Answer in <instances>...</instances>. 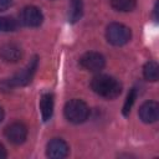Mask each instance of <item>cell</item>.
<instances>
[{"label": "cell", "mask_w": 159, "mask_h": 159, "mask_svg": "<svg viewBox=\"0 0 159 159\" xmlns=\"http://www.w3.org/2000/svg\"><path fill=\"white\" fill-rule=\"evenodd\" d=\"M91 87L94 93L106 99H114L122 92V84L114 77L108 75L94 76L91 81Z\"/></svg>", "instance_id": "6da1fadb"}, {"label": "cell", "mask_w": 159, "mask_h": 159, "mask_svg": "<svg viewBox=\"0 0 159 159\" xmlns=\"http://www.w3.org/2000/svg\"><path fill=\"white\" fill-rule=\"evenodd\" d=\"M36 68H37V57H34V58L27 63V66H26L22 71L15 73L11 78H7V80L2 81L1 84H0L1 88H4V89H10V88H12V87L26 86V84L32 80V77H34V75H35V72H36Z\"/></svg>", "instance_id": "7a4b0ae2"}, {"label": "cell", "mask_w": 159, "mask_h": 159, "mask_svg": "<svg viewBox=\"0 0 159 159\" xmlns=\"http://www.w3.org/2000/svg\"><path fill=\"white\" fill-rule=\"evenodd\" d=\"M65 117L67 118L68 122L75 123V124H80L83 123L88 116H89V108L88 106L81 101V99H71L65 104Z\"/></svg>", "instance_id": "3957f363"}, {"label": "cell", "mask_w": 159, "mask_h": 159, "mask_svg": "<svg viewBox=\"0 0 159 159\" xmlns=\"http://www.w3.org/2000/svg\"><path fill=\"white\" fill-rule=\"evenodd\" d=\"M106 37L109 43L114 46H122L129 42L132 37V31L128 26L119 24V22H112L107 26L106 30Z\"/></svg>", "instance_id": "277c9868"}, {"label": "cell", "mask_w": 159, "mask_h": 159, "mask_svg": "<svg viewBox=\"0 0 159 159\" xmlns=\"http://www.w3.org/2000/svg\"><path fill=\"white\" fill-rule=\"evenodd\" d=\"M80 63L84 70H87L89 72H99L101 70H103V67L106 65V60L99 52L91 51V52H86L84 55L81 56Z\"/></svg>", "instance_id": "5b68a950"}, {"label": "cell", "mask_w": 159, "mask_h": 159, "mask_svg": "<svg viewBox=\"0 0 159 159\" xmlns=\"http://www.w3.org/2000/svg\"><path fill=\"white\" fill-rule=\"evenodd\" d=\"M5 137L15 145L22 144L27 137V128L21 122H14L5 128Z\"/></svg>", "instance_id": "8992f818"}, {"label": "cell", "mask_w": 159, "mask_h": 159, "mask_svg": "<svg viewBox=\"0 0 159 159\" xmlns=\"http://www.w3.org/2000/svg\"><path fill=\"white\" fill-rule=\"evenodd\" d=\"M20 20L25 26L29 27H37L42 24L43 21V15L41 12V10L36 6H26L22 9L21 14H20Z\"/></svg>", "instance_id": "52a82bcc"}, {"label": "cell", "mask_w": 159, "mask_h": 159, "mask_svg": "<svg viewBox=\"0 0 159 159\" xmlns=\"http://www.w3.org/2000/svg\"><path fill=\"white\" fill-rule=\"evenodd\" d=\"M68 145L63 139L53 138L47 143L46 147V154L48 158L52 159H62L68 155Z\"/></svg>", "instance_id": "ba28073f"}, {"label": "cell", "mask_w": 159, "mask_h": 159, "mask_svg": "<svg viewBox=\"0 0 159 159\" xmlns=\"http://www.w3.org/2000/svg\"><path fill=\"white\" fill-rule=\"evenodd\" d=\"M138 114L144 123H154L159 117V104L154 101H147L140 106Z\"/></svg>", "instance_id": "9c48e42d"}, {"label": "cell", "mask_w": 159, "mask_h": 159, "mask_svg": "<svg viewBox=\"0 0 159 159\" xmlns=\"http://www.w3.org/2000/svg\"><path fill=\"white\" fill-rule=\"evenodd\" d=\"M21 56V47L16 43H5L0 47V57L6 62H17Z\"/></svg>", "instance_id": "30bf717a"}, {"label": "cell", "mask_w": 159, "mask_h": 159, "mask_svg": "<svg viewBox=\"0 0 159 159\" xmlns=\"http://www.w3.org/2000/svg\"><path fill=\"white\" fill-rule=\"evenodd\" d=\"M40 109H41L42 119L47 122L53 114V94L52 93L42 94L40 99Z\"/></svg>", "instance_id": "8fae6325"}, {"label": "cell", "mask_w": 159, "mask_h": 159, "mask_svg": "<svg viewBox=\"0 0 159 159\" xmlns=\"http://www.w3.org/2000/svg\"><path fill=\"white\" fill-rule=\"evenodd\" d=\"M83 14V4L82 0H71L68 9V21L75 24L77 22Z\"/></svg>", "instance_id": "7c38bea8"}, {"label": "cell", "mask_w": 159, "mask_h": 159, "mask_svg": "<svg viewBox=\"0 0 159 159\" xmlns=\"http://www.w3.org/2000/svg\"><path fill=\"white\" fill-rule=\"evenodd\" d=\"M143 75L147 81L155 82L159 77V66L155 61H148L143 67Z\"/></svg>", "instance_id": "4fadbf2b"}, {"label": "cell", "mask_w": 159, "mask_h": 159, "mask_svg": "<svg viewBox=\"0 0 159 159\" xmlns=\"http://www.w3.org/2000/svg\"><path fill=\"white\" fill-rule=\"evenodd\" d=\"M111 6L117 11L128 12L134 10V7L137 6V1L135 0H111Z\"/></svg>", "instance_id": "5bb4252c"}, {"label": "cell", "mask_w": 159, "mask_h": 159, "mask_svg": "<svg viewBox=\"0 0 159 159\" xmlns=\"http://www.w3.org/2000/svg\"><path fill=\"white\" fill-rule=\"evenodd\" d=\"M17 29V22L12 17L0 16V32H9L15 31Z\"/></svg>", "instance_id": "9a60e30c"}, {"label": "cell", "mask_w": 159, "mask_h": 159, "mask_svg": "<svg viewBox=\"0 0 159 159\" xmlns=\"http://www.w3.org/2000/svg\"><path fill=\"white\" fill-rule=\"evenodd\" d=\"M135 98H137V89L135 88H132L127 96V99L124 102V106H123V114L124 116H128L129 112H130V108L133 107V103L135 102Z\"/></svg>", "instance_id": "2e32d148"}, {"label": "cell", "mask_w": 159, "mask_h": 159, "mask_svg": "<svg viewBox=\"0 0 159 159\" xmlns=\"http://www.w3.org/2000/svg\"><path fill=\"white\" fill-rule=\"evenodd\" d=\"M12 5V0H0V11L9 9Z\"/></svg>", "instance_id": "e0dca14e"}, {"label": "cell", "mask_w": 159, "mask_h": 159, "mask_svg": "<svg viewBox=\"0 0 159 159\" xmlns=\"http://www.w3.org/2000/svg\"><path fill=\"white\" fill-rule=\"evenodd\" d=\"M6 149L4 148V145L0 143V159H4V158H6Z\"/></svg>", "instance_id": "ac0fdd59"}, {"label": "cell", "mask_w": 159, "mask_h": 159, "mask_svg": "<svg viewBox=\"0 0 159 159\" xmlns=\"http://www.w3.org/2000/svg\"><path fill=\"white\" fill-rule=\"evenodd\" d=\"M2 119H4V111H2V108L0 107V123H1Z\"/></svg>", "instance_id": "d6986e66"}]
</instances>
